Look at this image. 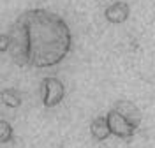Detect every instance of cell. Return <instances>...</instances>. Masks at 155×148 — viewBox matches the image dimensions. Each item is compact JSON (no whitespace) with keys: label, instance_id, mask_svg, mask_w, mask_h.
Here are the masks:
<instances>
[{"label":"cell","instance_id":"6da1fadb","mask_svg":"<svg viewBox=\"0 0 155 148\" xmlns=\"http://www.w3.org/2000/svg\"><path fill=\"white\" fill-rule=\"evenodd\" d=\"M7 35V53L11 60L21 67L57 65L69 55L72 44L67 23L46 9L21 12L11 25Z\"/></svg>","mask_w":155,"mask_h":148},{"label":"cell","instance_id":"7a4b0ae2","mask_svg":"<svg viewBox=\"0 0 155 148\" xmlns=\"http://www.w3.org/2000/svg\"><path fill=\"white\" fill-rule=\"evenodd\" d=\"M107 118V125H109V130L111 134L116 136L120 139H129L134 136V132L137 130V125H134L130 120H127L122 113H118L115 108H111L106 115Z\"/></svg>","mask_w":155,"mask_h":148},{"label":"cell","instance_id":"3957f363","mask_svg":"<svg viewBox=\"0 0 155 148\" xmlns=\"http://www.w3.org/2000/svg\"><path fill=\"white\" fill-rule=\"evenodd\" d=\"M42 102L46 108H55L62 102L65 95L64 83L57 78H44L42 79Z\"/></svg>","mask_w":155,"mask_h":148},{"label":"cell","instance_id":"277c9868","mask_svg":"<svg viewBox=\"0 0 155 148\" xmlns=\"http://www.w3.org/2000/svg\"><path fill=\"white\" fill-rule=\"evenodd\" d=\"M129 14H130V7L127 5L125 2H115L109 7H106V12H104L106 20L109 23H115V25L124 23L129 18Z\"/></svg>","mask_w":155,"mask_h":148},{"label":"cell","instance_id":"5b68a950","mask_svg":"<svg viewBox=\"0 0 155 148\" xmlns=\"http://www.w3.org/2000/svg\"><path fill=\"white\" fill-rule=\"evenodd\" d=\"M113 108L118 113H122L127 120H130L134 125L139 127V123H141V111H139V108L136 106L134 102H130V100H118Z\"/></svg>","mask_w":155,"mask_h":148},{"label":"cell","instance_id":"8992f818","mask_svg":"<svg viewBox=\"0 0 155 148\" xmlns=\"http://www.w3.org/2000/svg\"><path fill=\"white\" fill-rule=\"evenodd\" d=\"M90 132H92V138L95 139V141H104V139L111 134L106 117H97V118L92 120V123H90Z\"/></svg>","mask_w":155,"mask_h":148},{"label":"cell","instance_id":"52a82bcc","mask_svg":"<svg viewBox=\"0 0 155 148\" xmlns=\"http://www.w3.org/2000/svg\"><path fill=\"white\" fill-rule=\"evenodd\" d=\"M21 94L14 88H4L2 90V102L9 108H18L21 106Z\"/></svg>","mask_w":155,"mask_h":148},{"label":"cell","instance_id":"ba28073f","mask_svg":"<svg viewBox=\"0 0 155 148\" xmlns=\"http://www.w3.org/2000/svg\"><path fill=\"white\" fill-rule=\"evenodd\" d=\"M12 139V127L9 125L7 120H2L0 122V141L2 143H7Z\"/></svg>","mask_w":155,"mask_h":148},{"label":"cell","instance_id":"9c48e42d","mask_svg":"<svg viewBox=\"0 0 155 148\" xmlns=\"http://www.w3.org/2000/svg\"><path fill=\"white\" fill-rule=\"evenodd\" d=\"M0 48H2V51L9 49V35L7 34H2V37H0Z\"/></svg>","mask_w":155,"mask_h":148}]
</instances>
